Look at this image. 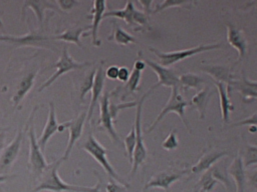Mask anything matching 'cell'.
Listing matches in <instances>:
<instances>
[{"label":"cell","instance_id":"9c48e42d","mask_svg":"<svg viewBox=\"0 0 257 192\" xmlns=\"http://www.w3.org/2000/svg\"><path fill=\"white\" fill-rule=\"evenodd\" d=\"M107 17H115L123 20L128 26H139L138 30L146 27L149 23L147 14L138 11L133 2L127 1L125 7L121 10H110L103 14V19Z\"/></svg>","mask_w":257,"mask_h":192},{"label":"cell","instance_id":"603a6c76","mask_svg":"<svg viewBox=\"0 0 257 192\" xmlns=\"http://www.w3.org/2000/svg\"><path fill=\"white\" fill-rule=\"evenodd\" d=\"M214 84L217 88L219 100H220V109H221V115L223 123H228L230 120V112L234 110V106L230 101L229 95H228V87L226 84L222 82H215Z\"/></svg>","mask_w":257,"mask_h":192},{"label":"cell","instance_id":"4dcf8cb0","mask_svg":"<svg viewBox=\"0 0 257 192\" xmlns=\"http://www.w3.org/2000/svg\"><path fill=\"white\" fill-rule=\"evenodd\" d=\"M95 72H96V68H93L92 70H90L84 76L83 80L80 82V85H79V99H80V102H83L85 94L88 91L91 90L92 85H93V79H94Z\"/></svg>","mask_w":257,"mask_h":192},{"label":"cell","instance_id":"f1b7e54d","mask_svg":"<svg viewBox=\"0 0 257 192\" xmlns=\"http://www.w3.org/2000/svg\"><path fill=\"white\" fill-rule=\"evenodd\" d=\"M208 171L214 179H216L217 181H221L223 183V185L226 186L227 188H231V182L229 180V175H228L227 169L225 168V166L223 164L216 163Z\"/></svg>","mask_w":257,"mask_h":192},{"label":"cell","instance_id":"6da1fadb","mask_svg":"<svg viewBox=\"0 0 257 192\" xmlns=\"http://www.w3.org/2000/svg\"><path fill=\"white\" fill-rule=\"evenodd\" d=\"M62 160L59 159L57 162L49 164L48 168L44 171L40 177V181L37 186L33 189L32 192L39 191H51V192H62V191H71V192H101L99 189L101 184V179L98 178V182L93 187L77 186L71 185L62 181L58 175V167L60 166Z\"/></svg>","mask_w":257,"mask_h":192},{"label":"cell","instance_id":"d6986e66","mask_svg":"<svg viewBox=\"0 0 257 192\" xmlns=\"http://www.w3.org/2000/svg\"><path fill=\"white\" fill-rule=\"evenodd\" d=\"M230 90L237 91L241 94L243 100L245 99H257V81H250L247 79L245 72H242L241 79L233 80L232 83L227 86Z\"/></svg>","mask_w":257,"mask_h":192},{"label":"cell","instance_id":"1f68e13d","mask_svg":"<svg viewBox=\"0 0 257 192\" xmlns=\"http://www.w3.org/2000/svg\"><path fill=\"white\" fill-rule=\"evenodd\" d=\"M142 79V72L136 70V69H133L131 75H130V78L126 82V85L123 87L124 90H125V93L123 94V96H125L126 94H131V93H134L136 91H138V86H139V83Z\"/></svg>","mask_w":257,"mask_h":192},{"label":"cell","instance_id":"836d02e7","mask_svg":"<svg viewBox=\"0 0 257 192\" xmlns=\"http://www.w3.org/2000/svg\"><path fill=\"white\" fill-rule=\"evenodd\" d=\"M242 161L244 167H248L252 164H257V146L247 145L245 147L244 160Z\"/></svg>","mask_w":257,"mask_h":192},{"label":"cell","instance_id":"7402d4cb","mask_svg":"<svg viewBox=\"0 0 257 192\" xmlns=\"http://www.w3.org/2000/svg\"><path fill=\"white\" fill-rule=\"evenodd\" d=\"M186 171L178 172V173H170V172H161L159 174H156L153 176L146 184L145 189L148 188H153V187H158V188H163L165 190H168L170 185L177 180H179L183 174H185Z\"/></svg>","mask_w":257,"mask_h":192},{"label":"cell","instance_id":"ba28073f","mask_svg":"<svg viewBox=\"0 0 257 192\" xmlns=\"http://www.w3.org/2000/svg\"><path fill=\"white\" fill-rule=\"evenodd\" d=\"M89 63L87 62H77L75 61L71 55L68 53V50L66 47L62 49L60 58L57 62H55L51 67L56 68V71L47 79L43 82V84L39 87L38 92L43 91L45 88H48L57 78H59L61 75L71 71V70H76V69H82L86 66H88Z\"/></svg>","mask_w":257,"mask_h":192},{"label":"cell","instance_id":"52a82bcc","mask_svg":"<svg viewBox=\"0 0 257 192\" xmlns=\"http://www.w3.org/2000/svg\"><path fill=\"white\" fill-rule=\"evenodd\" d=\"M151 91L147 92L146 94H144L142 96V98L140 99V101L137 104V111H136V119H135V129H136V139H137V143H136V148L134 151V155H133V163H132V171L131 174L134 176L139 168L140 165L143 164V162L145 161V159L147 158V149L145 147L144 144V140H143V136H142V130H141V118H142V109H143V105L144 102L147 98V96L150 94Z\"/></svg>","mask_w":257,"mask_h":192},{"label":"cell","instance_id":"e0dca14e","mask_svg":"<svg viewBox=\"0 0 257 192\" xmlns=\"http://www.w3.org/2000/svg\"><path fill=\"white\" fill-rule=\"evenodd\" d=\"M105 6H106V2L105 1H101V0H97V1H93L92 2V7H91V15L89 16V18H91L92 22L90 25V35H91V42L92 45L95 47H98L100 45V40H98L97 38V32H98V27L99 24L101 22V20L103 19V14L105 13ZM88 35V34H87Z\"/></svg>","mask_w":257,"mask_h":192},{"label":"cell","instance_id":"ffe728a7","mask_svg":"<svg viewBox=\"0 0 257 192\" xmlns=\"http://www.w3.org/2000/svg\"><path fill=\"white\" fill-rule=\"evenodd\" d=\"M37 73H38L37 70L30 71L25 76H23L21 80L18 82L15 93L11 99L14 107H17L20 104V102L23 100V98L27 95V93L30 91V89L34 84Z\"/></svg>","mask_w":257,"mask_h":192},{"label":"cell","instance_id":"b9f144b4","mask_svg":"<svg viewBox=\"0 0 257 192\" xmlns=\"http://www.w3.org/2000/svg\"><path fill=\"white\" fill-rule=\"evenodd\" d=\"M130 71L126 67L121 66L118 68V73H117V79L121 82H127L128 78H130Z\"/></svg>","mask_w":257,"mask_h":192},{"label":"cell","instance_id":"c3c4849f","mask_svg":"<svg viewBox=\"0 0 257 192\" xmlns=\"http://www.w3.org/2000/svg\"><path fill=\"white\" fill-rule=\"evenodd\" d=\"M4 133L0 130V153H1V149H2V146H3V143H4Z\"/></svg>","mask_w":257,"mask_h":192},{"label":"cell","instance_id":"74e56055","mask_svg":"<svg viewBox=\"0 0 257 192\" xmlns=\"http://www.w3.org/2000/svg\"><path fill=\"white\" fill-rule=\"evenodd\" d=\"M138 102L134 101V102H128V103H122V104H111L109 103V113L110 116L112 118V120H114L117 117V113L119 110H122L124 108H130V107H137Z\"/></svg>","mask_w":257,"mask_h":192},{"label":"cell","instance_id":"83f0119b","mask_svg":"<svg viewBox=\"0 0 257 192\" xmlns=\"http://www.w3.org/2000/svg\"><path fill=\"white\" fill-rule=\"evenodd\" d=\"M107 40L114 41L115 43L121 46H125L130 43H137V40L135 37L130 35L126 31H124L121 27H119L115 23H113L111 34L107 37Z\"/></svg>","mask_w":257,"mask_h":192},{"label":"cell","instance_id":"5bb4252c","mask_svg":"<svg viewBox=\"0 0 257 192\" xmlns=\"http://www.w3.org/2000/svg\"><path fill=\"white\" fill-rule=\"evenodd\" d=\"M104 80H105V74H104V70H103V62H101L100 65L96 68V72H95L94 79H93V85L90 90L91 98H90V103L88 106V111L86 114V121H88V122L90 121L92 114H93V110L101 97V93H102L103 87H104Z\"/></svg>","mask_w":257,"mask_h":192},{"label":"cell","instance_id":"4316f807","mask_svg":"<svg viewBox=\"0 0 257 192\" xmlns=\"http://www.w3.org/2000/svg\"><path fill=\"white\" fill-rule=\"evenodd\" d=\"M210 88L207 86L203 89H201L200 91H198L191 100V103L195 105L196 109L199 112V119L203 120L205 118L206 115V109H207V105L209 103L210 100Z\"/></svg>","mask_w":257,"mask_h":192},{"label":"cell","instance_id":"e575fe53","mask_svg":"<svg viewBox=\"0 0 257 192\" xmlns=\"http://www.w3.org/2000/svg\"><path fill=\"white\" fill-rule=\"evenodd\" d=\"M191 2H187V1H173V0H167V1H163L161 3H158L155 7V9L153 10V13H158L161 12L165 9L171 8V7H186L187 5L190 6Z\"/></svg>","mask_w":257,"mask_h":192},{"label":"cell","instance_id":"d4e9b609","mask_svg":"<svg viewBox=\"0 0 257 192\" xmlns=\"http://www.w3.org/2000/svg\"><path fill=\"white\" fill-rule=\"evenodd\" d=\"M89 29H90V25L86 26V27H81V26H78V25H74L72 27H69V28L65 29L60 34L53 35L52 39L53 40L64 41V42H69V43H74L78 47L82 48V43H81V40H80L81 35L83 34L84 31L89 30ZM83 36H84V34H83Z\"/></svg>","mask_w":257,"mask_h":192},{"label":"cell","instance_id":"7bdbcfd3","mask_svg":"<svg viewBox=\"0 0 257 192\" xmlns=\"http://www.w3.org/2000/svg\"><path fill=\"white\" fill-rule=\"evenodd\" d=\"M117 73H118V67L116 66H109L105 71V77H107L110 80H115L117 79Z\"/></svg>","mask_w":257,"mask_h":192},{"label":"cell","instance_id":"3957f363","mask_svg":"<svg viewBox=\"0 0 257 192\" xmlns=\"http://www.w3.org/2000/svg\"><path fill=\"white\" fill-rule=\"evenodd\" d=\"M0 41L8 43L15 48L19 47H37V48H44V49H53L55 46L53 45L52 36L46 35L43 29L39 30H31L25 35L21 36H14V35H7V34H0Z\"/></svg>","mask_w":257,"mask_h":192},{"label":"cell","instance_id":"277c9868","mask_svg":"<svg viewBox=\"0 0 257 192\" xmlns=\"http://www.w3.org/2000/svg\"><path fill=\"white\" fill-rule=\"evenodd\" d=\"M80 148H82L89 155H91L94 158V160L103 168V170L106 172V174L108 176H110V178H112L118 184H120L126 188L130 187V185L123 179H121L120 176H118V174L114 171L113 167L108 162V160L106 158L107 150L93 137V135L91 133L88 135L87 139L80 146Z\"/></svg>","mask_w":257,"mask_h":192},{"label":"cell","instance_id":"d590c367","mask_svg":"<svg viewBox=\"0 0 257 192\" xmlns=\"http://www.w3.org/2000/svg\"><path fill=\"white\" fill-rule=\"evenodd\" d=\"M218 183V181L216 179H214L211 174L209 173V171L207 170L205 172V174L201 177L199 183H198V186H201V190H203L204 192H210L214 186Z\"/></svg>","mask_w":257,"mask_h":192},{"label":"cell","instance_id":"8fae6325","mask_svg":"<svg viewBox=\"0 0 257 192\" xmlns=\"http://www.w3.org/2000/svg\"><path fill=\"white\" fill-rule=\"evenodd\" d=\"M109 96L110 94L108 92H104L102 96L99 99V119L97 123V130L105 131L110 139L119 144L120 140L113 128V120L109 113Z\"/></svg>","mask_w":257,"mask_h":192},{"label":"cell","instance_id":"7a4b0ae2","mask_svg":"<svg viewBox=\"0 0 257 192\" xmlns=\"http://www.w3.org/2000/svg\"><path fill=\"white\" fill-rule=\"evenodd\" d=\"M37 109V106H35L31 112V115L28 119L27 123V129H28V137H29V160H28V165L29 168L34 176L35 179L40 178L44 171L48 168L49 164H47L43 152L41 151L39 144L36 139L35 135V130H34V124H33V119L35 115V111Z\"/></svg>","mask_w":257,"mask_h":192},{"label":"cell","instance_id":"f6af8a7d","mask_svg":"<svg viewBox=\"0 0 257 192\" xmlns=\"http://www.w3.org/2000/svg\"><path fill=\"white\" fill-rule=\"evenodd\" d=\"M146 68V62L145 60H142V59H138L135 61L134 63V69L142 72L144 69Z\"/></svg>","mask_w":257,"mask_h":192},{"label":"cell","instance_id":"ab89813d","mask_svg":"<svg viewBox=\"0 0 257 192\" xmlns=\"http://www.w3.org/2000/svg\"><path fill=\"white\" fill-rule=\"evenodd\" d=\"M106 192H126V187L117 184V182L110 179L106 185Z\"/></svg>","mask_w":257,"mask_h":192},{"label":"cell","instance_id":"484cf974","mask_svg":"<svg viewBox=\"0 0 257 192\" xmlns=\"http://www.w3.org/2000/svg\"><path fill=\"white\" fill-rule=\"evenodd\" d=\"M228 155L227 151H212L204 154L199 161L192 166L191 170L193 173H201L203 171L209 170L214 164H216L223 156Z\"/></svg>","mask_w":257,"mask_h":192},{"label":"cell","instance_id":"681fc988","mask_svg":"<svg viewBox=\"0 0 257 192\" xmlns=\"http://www.w3.org/2000/svg\"><path fill=\"white\" fill-rule=\"evenodd\" d=\"M199 192H204V191H203V190H200V191H199Z\"/></svg>","mask_w":257,"mask_h":192},{"label":"cell","instance_id":"ac0fdd59","mask_svg":"<svg viewBox=\"0 0 257 192\" xmlns=\"http://www.w3.org/2000/svg\"><path fill=\"white\" fill-rule=\"evenodd\" d=\"M58 125L59 124L57 123L54 104L52 102H50L49 103V112H48L47 121L44 125V128L42 130V133H41L40 137L37 139V142H38L39 147H40L42 152H44L45 146H46L47 142L49 141V139L51 138V136L55 132H58Z\"/></svg>","mask_w":257,"mask_h":192},{"label":"cell","instance_id":"f546056e","mask_svg":"<svg viewBox=\"0 0 257 192\" xmlns=\"http://www.w3.org/2000/svg\"><path fill=\"white\" fill-rule=\"evenodd\" d=\"M179 82L182 87L198 89L204 83V79L193 73H185L179 77Z\"/></svg>","mask_w":257,"mask_h":192},{"label":"cell","instance_id":"8992f818","mask_svg":"<svg viewBox=\"0 0 257 192\" xmlns=\"http://www.w3.org/2000/svg\"><path fill=\"white\" fill-rule=\"evenodd\" d=\"M222 46V44H209V45H198L196 47H192L186 50L174 51V52H161L155 48H150V50L160 59V63L164 67H168L172 64H175L181 60H184L188 57L194 56L198 53L206 52L209 50L218 49Z\"/></svg>","mask_w":257,"mask_h":192},{"label":"cell","instance_id":"4fadbf2b","mask_svg":"<svg viewBox=\"0 0 257 192\" xmlns=\"http://www.w3.org/2000/svg\"><path fill=\"white\" fill-rule=\"evenodd\" d=\"M23 130H19L18 133L15 135V137L12 139V141L1 150L0 153V169L4 170L9 168L17 159V156L20 151L21 143L24 138Z\"/></svg>","mask_w":257,"mask_h":192},{"label":"cell","instance_id":"d6a6232c","mask_svg":"<svg viewBox=\"0 0 257 192\" xmlns=\"http://www.w3.org/2000/svg\"><path fill=\"white\" fill-rule=\"evenodd\" d=\"M124 146L126 148L127 151V157H128V161L132 164L133 163V155H134V151L136 148V143H137V139H136V129L135 126L133 125L130 133L124 137Z\"/></svg>","mask_w":257,"mask_h":192},{"label":"cell","instance_id":"cb8c5ba5","mask_svg":"<svg viewBox=\"0 0 257 192\" xmlns=\"http://www.w3.org/2000/svg\"><path fill=\"white\" fill-rule=\"evenodd\" d=\"M201 70L209 74L215 82H222L227 86L234 80V76L231 74L230 69L225 65H205L201 67Z\"/></svg>","mask_w":257,"mask_h":192},{"label":"cell","instance_id":"30bf717a","mask_svg":"<svg viewBox=\"0 0 257 192\" xmlns=\"http://www.w3.org/2000/svg\"><path fill=\"white\" fill-rule=\"evenodd\" d=\"M86 114H87V112H85V111L81 112L75 119L63 122L58 125V132H62L64 129H68V131H69L67 146H66L64 154L61 158L62 161L68 159V157L72 151L73 145L80 138L82 131H83L84 122L86 121Z\"/></svg>","mask_w":257,"mask_h":192},{"label":"cell","instance_id":"9a60e30c","mask_svg":"<svg viewBox=\"0 0 257 192\" xmlns=\"http://www.w3.org/2000/svg\"><path fill=\"white\" fill-rule=\"evenodd\" d=\"M31 9L37 19L38 24L40 25V29H43V20H44V12L47 9H52L55 11H60L55 1H46V0H26L24 1L21 8V18L24 17L25 11L27 9Z\"/></svg>","mask_w":257,"mask_h":192},{"label":"cell","instance_id":"7dc6e473","mask_svg":"<svg viewBox=\"0 0 257 192\" xmlns=\"http://www.w3.org/2000/svg\"><path fill=\"white\" fill-rule=\"evenodd\" d=\"M13 176H14V175L9 176V175H3V174H0V184H1V183H3V182H5L6 180H8V179L12 178ZM0 192H3V191H2V189H1V187H0Z\"/></svg>","mask_w":257,"mask_h":192},{"label":"cell","instance_id":"ee69618b","mask_svg":"<svg viewBox=\"0 0 257 192\" xmlns=\"http://www.w3.org/2000/svg\"><path fill=\"white\" fill-rule=\"evenodd\" d=\"M138 2L143 6V8L147 14L152 13V8H153L152 5L154 4L153 1H138Z\"/></svg>","mask_w":257,"mask_h":192},{"label":"cell","instance_id":"60d3db41","mask_svg":"<svg viewBox=\"0 0 257 192\" xmlns=\"http://www.w3.org/2000/svg\"><path fill=\"white\" fill-rule=\"evenodd\" d=\"M55 4L58 5L59 10L61 9L65 12L66 10H69V9L73 8L75 5H77L78 2L75 0H72V1L71 0H64V1L61 0V1H55Z\"/></svg>","mask_w":257,"mask_h":192},{"label":"cell","instance_id":"44dd1931","mask_svg":"<svg viewBox=\"0 0 257 192\" xmlns=\"http://www.w3.org/2000/svg\"><path fill=\"white\" fill-rule=\"evenodd\" d=\"M228 175H230L236 185V192H244L245 190V182H246V176H245V169L243 166V161L241 156H236L231 163V165L227 169Z\"/></svg>","mask_w":257,"mask_h":192},{"label":"cell","instance_id":"f35d334b","mask_svg":"<svg viewBox=\"0 0 257 192\" xmlns=\"http://www.w3.org/2000/svg\"><path fill=\"white\" fill-rule=\"evenodd\" d=\"M243 125H250V126H254L257 127V112L254 113L253 115H251L250 117L243 119L239 122H236L234 124H232L231 126H243Z\"/></svg>","mask_w":257,"mask_h":192},{"label":"cell","instance_id":"5b68a950","mask_svg":"<svg viewBox=\"0 0 257 192\" xmlns=\"http://www.w3.org/2000/svg\"><path fill=\"white\" fill-rule=\"evenodd\" d=\"M188 105H189V102L184 100L183 96L179 92V87H173L171 90V94H170L168 102L165 104V106L163 107V109L161 110L160 114L157 116L155 121L152 123V125L148 129H146V133L152 132L157 127V125L163 120V118L170 112L177 113L179 115V117L181 118V120L183 121L186 128L189 130L190 133H192V129H191L189 123L187 122V119L185 116V108Z\"/></svg>","mask_w":257,"mask_h":192},{"label":"cell","instance_id":"2e32d148","mask_svg":"<svg viewBox=\"0 0 257 192\" xmlns=\"http://www.w3.org/2000/svg\"><path fill=\"white\" fill-rule=\"evenodd\" d=\"M226 27H227V41L232 47H234L238 51V54H239L238 61L236 62L237 64L245 58L247 54V49H248V42L242 30L237 29L234 25L230 23L226 24Z\"/></svg>","mask_w":257,"mask_h":192},{"label":"cell","instance_id":"8d00e7d4","mask_svg":"<svg viewBox=\"0 0 257 192\" xmlns=\"http://www.w3.org/2000/svg\"><path fill=\"white\" fill-rule=\"evenodd\" d=\"M162 147L168 151L174 150L178 147V139L176 135V130H173L169 133L168 137L163 141Z\"/></svg>","mask_w":257,"mask_h":192},{"label":"cell","instance_id":"7c38bea8","mask_svg":"<svg viewBox=\"0 0 257 192\" xmlns=\"http://www.w3.org/2000/svg\"><path fill=\"white\" fill-rule=\"evenodd\" d=\"M146 65L150 66L153 71L158 75V82L151 87L150 91H153L154 89L160 87V86H167V87H179V77L178 75L171 69L162 66L161 64H158L156 62H153L149 59H145Z\"/></svg>","mask_w":257,"mask_h":192},{"label":"cell","instance_id":"bcb514c9","mask_svg":"<svg viewBox=\"0 0 257 192\" xmlns=\"http://www.w3.org/2000/svg\"><path fill=\"white\" fill-rule=\"evenodd\" d=\"M249 180H250V183L252 184V186L257 188V171H255L253 174H251L249 176Z\"/></svg>","mask_w":257,"mask_h":192}]
</instances>
